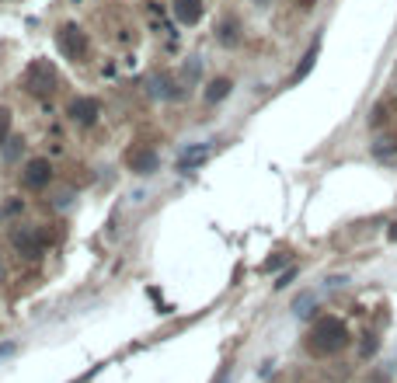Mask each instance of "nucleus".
Here are the masks:
<instances>
[{"label": "nucleus", "instance_id": "nucleus-9", "mask_svg": "<svg viewBox=\"0 0 397 383\" xmlns=\"http://www.w3.org/2000/svg\"><path fill=\"white\" fill-rule=\"evenodd\" d=\"M14 248H18V251H21V255H39V237H35V234H32V230H18V234H14Z\"/></svg>", "mask_w": 397, "mask_h": 383}, {"label": "nucleus", "instance_id": "nucleus-16", "mask_svg": "<svg viewBox=\"0 0 397 383\" xmlns=\"http://www.w3.org/2000/svg\"><path fill=\"white\" fill-rule=\"evenodd\" d=\"M255 4H265V0H255Z\"/></svg>", "mask_w": 397, "mask_h": 383}, {"label": "nucleus", "instance_id": "nucleus-8", "mask_svg": "<svg viewBox=\"0 0 397 383\" xmlns=\"http://www.w3.org/2000/svg\"><path fill=\"white\" fill-rule=\"evenodd\" d=\"M202 0H174V18L181 21V25H198V18H202Z\"/></svg>", "mask_w": 397, "mask_h": 383}, {"label": "nucleus", "instance_id": "nucleus-14", "mask_svg": "<svg viewBox=\"0 0 397 383\" xmlns=\"http://www.w3.org/2000/svg\"><path fill=\"white\" fill-rule=\"evenodd\" d=\"M314 4H318V0H296V7H300V11H311Z\"/></svg>", "mask_w": 397, "mask_h": 383}, {"label": "nucleus", "instance_id": "nucleus-15", "mask_svg": "<svg viewBox=\"0 0 397 383\" xmlns=\"http://www.w3.org/2000/svg\"><path fill=\"white\" fill-rule=\"evenodd\" d=\"M391 241H397V223H394V227H391Z\"/></svg>", "mask_w": 397, "mask_h": 383}, {"label": "nucleus", "instance_id": "nucleus-1", "mask_svg": "<svg viewBox=\"0 0 397 383\" xmlns=\"http://www.w3.org/2000/svg\"><path fill=\"white\" fill-rule=\"evenodd\" d=\"M349 345V328L338 317H318L311 335H307V352L311 355H335Z\"/></svg>", "mask_w": 397, "mask_h": 383}, {"label": "nucleus", "instance_id": "nucleus-2", "mask_svg": "<svg viewBox=\"0 0 397 383\" xmlns=\"http://www.w3.org/2000/svg\"><path fill=\"white\" fill-rule=\"evenodd\" d=\"M21 84L32 98H49L56 91V67L49 59H32L21 74Z\"/></svg>", "mask_w": 397, "mask_h": 383}, {"label": "nucleus", "instance_id": "nucleus-3", "mask_svg": "<svg viewBox=\"0 0 397 383\" xmlns=\"http://www.w3.org/2000/svg\"><path fill=\"white\" fill-rule=\"evenodd\" d=\"M56 42H60V52L67 59H84L87 56V35H84V28H77V25H63L56 32Z\"/></svg>", "mask_w": 397, "mask_h": 383}, {"label": "nucleus", "instance_id": "nucleus-10", "mask_svg": "<svg viewBox=\"0 0 397 383\" xmlns=\"http://www.w3.org/2000/svg\"><path fill=\"white\" fill-rule=\"evenodd\" d=\"M206 157H209V147H192V150H185V154H181V161H178V171L198 168V164H202Z\"/></svg>", "mask_w": 397, "mask_h": 383}, {"label": "nucleus", "instance_id": "nucleus-7", "mask_svg": "<svg viewBox=\"0 0 397 383\" xmlns=\"http://www.w3.org/2000/svg\"><path fill=\"white\" fill-rule=\"evenodd\" d=\"M216 42L227 45V49H234V45L240 42V21L234 14H227V18L216 25Z\"/></svg>", "mask_w": 397, "mask_h": 383}, {"label": "nucleus", "instance_id": "nucleus-5", "mask_svg": "<svg viewBox=\"0 0 397 383\" xmlns=\"http://www.w3.org/2000/svg\"><path fill=\"white\" fill-rule=\"evenodd\" d=\"M67 115H70L77 126H94L98 115H101V105H98V98H74L70 108H67Z\"/></svg>", "mask_w": 397, "mask_h": 383}, {"label": "nucleus", "instance_id": "nucleus-11", "mask_svg": "<svg viewBox=\"0 0 397 383\" xmlns=\"http://www.w3.org/2000/svg\"><path fill=\"white\" fill-rule=\"evenodd\" d=\"M230 81H227V77H216V81H209V87H206V101H209V105H213V101H223V98H227V94H230Z\"/></svg>", "mask_w": 397, "mask_h": 383}, {"label": "nucleus", "instance_id": "nucleus-12", "mask_svg": "<svg viewBox=\"0 0 397 383\" xmlns=\"http://www.w3.org/2000/svg\"><path fill=\"white\" fill-rule=\"evenodd\" d=\"M314 59H318V45H311V49H307V56H303V67H300V70L293 74V84H296V81H303V77L311 74V67H314Z\"/></svg>", "mask_w": 397, "mask_h": 383}, {"label": "nucleus", "instance_id": "nucleus-6", "mask_svg": "<svg viewBox=\"0 0 397 383\" xmlns=\"http://www.w3.org/2000/svg\"><path fill=\"white\" fill-rule=\"evenodd\" d=\"M125 164H129V171H136V174H154L157 171V154L150 147H136V150H129Z\"/></svg>", "mask_w": 397, "mask_h": 383}, {"label": "nucleus", "instance_id": "nucleus-13", "mask_svg": "<svg viewBox=\"0 0 397 383\" xmlns=\"http://www.w3.org/2000/svg\"><path fill=\"white\" fill-rule=\"evenodd\" d=\"M7 139H11V112L0 108V143H7Z\"/></svg>", "mask_w": 397, "mask_h": 383}, {"label": "nucleus", "instance_id": "nucleus-4", "mask_svg": "<svg viewBox=\"0 0 397 383\" xmlns=\"http://www.w3.org/2000/svg\"><path fill=\"white\" fill-rule=\"evenodd\" d=\"M49 181H52V164H49L45 157H32V161L25 164V171H21V185L32 188V192L45 188Z\"/></svg>", "mask_w": 397, "mask_h": 383}]
</instances>
